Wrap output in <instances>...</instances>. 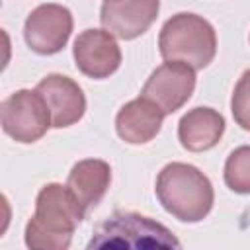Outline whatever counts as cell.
Instances as JSON below:
<instances>
[{
  "instance_id": "6da1fadb",
  "label": "cell",
  "mask_w": 250,
  "mask_h": 250,
  "mask_svg": "<svg viewBox=\"0 0 250 250\" xmlns=\"http://www.w3.org/2000/svg\"><path fill=\"white\" fill-rule=\"evenodd\" d=\"M86 209L62 184H47L35 199V213L25 225V244L35 250H66Z\"/></svg>"
},
{
  "instance_id": "7a4b0ae2",
  "label": "cell",
  "mask_w": 250,
  "mask_h": 250,
  "mask_svg": "<svg viewBox=\"0 0 250 250\" xmlns=\"http://www.w3.org/2000/svg\"><path fill=\"white\" fill-rule=\"evenodd\" d=\"M156 197L160 205L182 223L203 221L215 203L209 178L186 162H170L156 176Z\"/></svg>"
},
{
  "instance_id": "3957f363",
  "label": "cell",
  "mask_w": 250,
  "mask_h": 250,
  "mask_svg": "<svg viewBox=\"0 0 250 250\" xmlns=\"http://www.w3.org/2000/svg\"><path fill=\"white\" fill-rule=\"evenodd\" d=\"M158 51L164 61H180L201 70L217 55V33L203 16L180 12L164 21Z\"/></svg>"
},
{
  "instance_id": "277c9868",
  "label": "cell",
  "mask_w": 250,
  "mask_h": 250,
  "mask_svg": "<svg viewBox=\"0 0 250 250\" xmlns=\"http://www.w3.org/2000/svg\"><path fill=\"white\" fill-rule=\"evenodd\" d=\"M88 248H180V240L150 217L115 211L98 225Z\"/></svg>"
},
{
  "instance_id": "5b68a950",
  "label": "cell",
  "mask_w": 250,
  "mask_h": 250,
  "mask_svg": "<svg viewBox=\"0 0 250 250\" xmlns=\"http://www.w3.org/2000/svg\"><path fill=\"white\" fill-rule=\"evenodd\" d=\"M2 131L16 143H35L53 127L51 111L37 90H18L0 105Z\"/></svg>"
},
{
  "instance_id": "8992f818",
  "label": "cell",
  "mask_w": 250,
  "mask_h": 250,
  "mask_svg": "<svg viewBox=\"0 0 250 250\" xmlns=\"http://www.w3.org/2000/svg\"><path fill=\"white\" fill-rule=\"evenodd\" d=\"M72 14L62 4H41L23 23V39L37 55H55L62 51L72 33Z\"/></svg>"
},
{
  "instance_id": "52a82bcc",
  "label": "cell",
  "mask_w": 250,
  "mask_h": 250,
  "mask_svg": "<svg viewBox=\"0 0 250 250\" xmlns=\"http://www.w3.org/2000/svg\"><path fill=\"white\" fill-rule=\"evenodd\" d=\"M195 90V68L180 61H166L146 78L141 96L154 102L166 115L188 104Z\"/></svg>"
},
{
  "instance_id": "ba28073f",
  "label": "cell",
  "mask_w": 250,
  "mask_h": 250,
  "mask_svg": "<svg viewBox=\"0 0 250 250\" xmlns=\"http://www.w3.org/2000/svg\"><path fill=\"white\" fill-rule=\"evenodd\" d=\"M72 57L76 68L94 80L109 78L121 64V49L107 29H84L74 39Z\"/></svg>"
},
{
  "instance_id": "9c48e42d",
  "label": "cell",
  "mask_w": 250,
  "mask_h": 250,
  "mask_svg": "<svg viewBox=\"0 0 250 250\" xmlns=\"http://www.w3.org/2000/svg\"><path fill=\"white\" fill-rule=\"evenodd\" d=\"M158 12L160 0H104L100 21L111 35L131 41L154 23Z\"/></svg>"
},
{
  "instance_id": "30bf717a",
  "label": "cell",
  "mask_w": 250,
  "mask_h": 250,
  "mask_svg": "<svg viewBox=\"0 0 250 250\" xmlns=\"http://www.w3.org/2000/svg\"><path fill=\"white\" fill-rule=\"evenodd\" d=\"M35 90L45 98L55 129L70 127L84 117L86 96L70 76L57 72L47 74L39 80Z\"/></svg>"
},
{
  "instance_id": "8fae6325",
  "label": "cell",
  "mask_w": 250,
  "mask_h": 250,
  "mask_svg": "<svg viewBox=\"0 0 250 250\" xmlns=\"http://www.w3.org/2000/svg\"><path fill=\"white\" fill-rule=\"evenodd\" d=\"M164 115L154 102L139 96L117 111L115 131L129 145H146L160 133Z\"/></svg>"
},
{
  "instance_id": "7c38bea8",
  "label": "cell",
  "mask_w": 250,
  "mask_h": 250,
  "mask_svg": "<svg viewBox=\"0 0 250 250\" xmlns=\"http://www.w3.org/2000/svg\"><path fill=\"white\" fill-rule=\"evenodd\" d=\"M225 133V117L213 107H193L178 123L180 145L189 152L213 148Z\"/></svg>"
},
{
  "instance_id": "4fadbf2b",
  "label": "cell",
  "mask_w": 250,
  "mask_h": 250,
  "mask_svg": "<svg viewBox=\"0 0 250 250\" xmlns=\"http://www.w3.org/2000/svg\"><path fill=\"white\" fill-rule=\"evenodd\" d=\"M111 184V168L105 160L100 158H86L72 166L66 178L68 189L80 201V205L88 211L96 207Z\"/></svg>"
},
{
  "instance_id": "5bb4252c",
  "label": "cell",
  "mask_w": 250,
  "mask_h": 250,
  "mask_svg": "<svg viewBox=\"0 0 250 250\" xmlns=\"http://www.w3.org/2000/svg\"><path fill=\"white\" fill-rule=\"evenodd\" d=\"M223 176L227 188L234 193H250V145H242L227 156Z\"/></svg>"
},
{
  "instance_id": "9a60e30c",
  "label": "cell",
  "mask_w": 250,
  "mask_h": 250,
  "mask_svg": "<svg viewBox=\"0 0 250 250\" xmlns=\"http://www.w3.org/2000/svg\"><path fill=\"white\" fill-rule=\"evenodd\" d=\"M230 111L238 127L250 131V68L242 72L238 82L234 84V92L230 98Z\"/></svg>"
}]
</instances>
